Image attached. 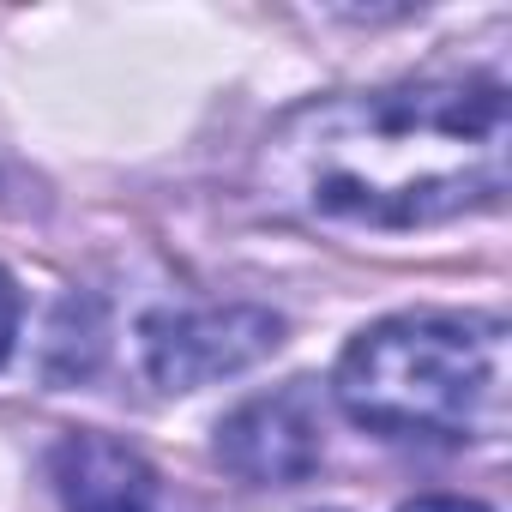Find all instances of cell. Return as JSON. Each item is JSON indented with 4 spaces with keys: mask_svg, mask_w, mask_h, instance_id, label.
<instances>
[{
    "mask_svg": "<svg viewBox=\"0 0 512 512\" xmlns=\"http://www.w3.org/2000/svg\"><path fill=\"white\" fill-rule=\"evenodd\" d=\"M512 97L500 79L446 73L332 91L284 109L253 145V193L332 229H434L500 205Z\"/></svg>",
    "mask_w": 512,
    "mask_h": 512,
    "instance_id": "obj_1",
    "label": "cell"
},
{
    "mask_svg": "<svg viewBox=\"0 0 512 512\" xmlns=\"http://www.w3.org/2000/svg\"><path fill=\"white\" fill-rule=\"evenodd\" d=\"M338 410L386 440H500L512 410V338L494 314H392L350 338L332 374Z\"/></svg>",
    "mask_w": 512,
    "mask_h": 512,
    "instance_id": "obj_2",
    "label": "cell"
},
{
    "mask_svg": "<svg viewBox=\"0 0 512 512\" xmlns=\"http://www.w3.org/2000/svg\"><path fill=\"white\" fill-rule=\"evenodd\" d=\"M284 344V314L253 302L217 308H163L139 326V356L157 392H199L260 368Z\"/></svg>",
    "mask_w": 512,
    "mask_h": 512,
    "instance_id": "obj_3",
    "label": "cell"
},
{
    "mask_svg": "<svg viewBox=\"0 0 512 512\" xmlns=\"http://www.w3.org/2000/svg\"><path fill=\"white\" fill-rule=\"evenodd\" d=\"M326 458V398L314 380H284L217 422V464L253 488H296Z\"/></svg>",
    "mask_w": 512,
    "mask_h": 512,
    "instance_id": "obj_4",
    "label": "cell"
},
{
    "mask_svg": "<svg viewBox=\"0 0 512 512\" xmlns=\"http://www.w3.org/2000/svg\"><path fill=\"white\" fill-rule=\"evenodd\" d=\"M61 512H157V470L115 434L73 428L49 452Z\"/></svg>",
    "mask_w": 512,
    "mask_h": 512,
    "instance_id": "obj_5",
    "label": "cell"
},
{
    "mask_svg": "<svg viewBox=\"0 0 512 512\" xmlns=\"http://www.w3.org/2000/svg\"><path fill=\"white\" fill-rule=\"evenodd\" d=\"M13 338H19V284L0 272V368L13 356Z\"/></svg>",
    "mask_w": 512,
    "mask_h": 512,
    "instance_id": "obj_6",
    "label": "cell"
},
{
    "mask_svg": "<svg viewBox=\"0 0 512 512\" xmlns=\"http://www.w3.org/2000/svg\"><path fill=\"white\" fill-rule=\"evenodd\" d=\"M398 512H488V506L482 500H464V494H422V500H410Z\"/></svg>",
    "mask_w": 512,
    "mask_h": 512,
    "instance_id": "obj_7",
    "label": "cell"
}]
</instances>
